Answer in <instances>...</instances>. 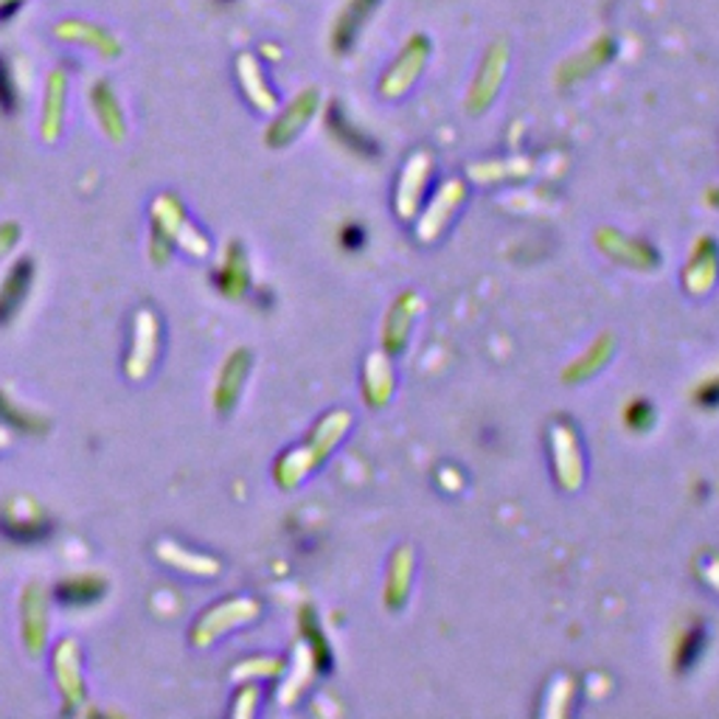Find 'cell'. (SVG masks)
<instances>
[{
  "mask_svg": "<svg viewBox=\"0 0 719 719\" xmlns=\"http://www.w3.org/2000/svg\"><path fill=\"white\" fill-rule=\"evenodd\" d=\"M551 467L565 492H576L585 484V452L568 422H554L549 431Z\"/></svg>",
  "mask_w": 719,
  "mask_h": 719,
  "instance_id": "cell-3",
  "label": "cell"
},
{
  "mask_svg": "<svg viewBox=\"0 0 719 719\" xmlns=\"http://www.w3.org/2000/svg\"><path fill=\"white\" fill-rule=\"evenodd\" d=\"M610 354H613V338H610V334H602L599 341L590 343V349L582 354V357L570 363L568 372H565V379H568V382H570V379H576V382H579V379L593 377V374L599 372L604 363H608Z\"/></svg>",
  "mask_w": 719,
  "mask_h": 719,
  "instance_id": "cell-31",
  "label": "cell"
},
{
  "mask_svg": "<svg viewBox=\"0 0 719 719\" xmlns=\"http://www.w3.org/2000/svg\"><path fill=\"white\" fill-rule=\"evenodd\" d=\"M20 509L23 511H17V504L9 506L7 515H3V531H7V537H12L14 543H37L39 537L48 534L46 515L28 500H20Z\"/></svg>",
  "mask_w": 719,
  "mask_h": 719,
  "instance_id": "cell-22",
  "label": "cell"
},
{
  "mask_svg": "<svg viewBox=\"0 0 719 719\" xmlns=\"http://www.w3.org/2000/svg\"><path fill=\"white\" fill-rule=\"evenodd\" d=\"M54 672H57V686L66 697L68 711H73L76 706L85 703V681L79 674V647L76 641L66 638L59 641L57 655H54Z\"/></svg>",
  "mask_w": 719,
  "mask_h": 719,
  "instance_id": "cell-14",
  "label": "cell"
},
{
  "mask_svg": "<svg viewBox=\"0 0 719 719\" xmlns=\"http://www.w3.org/2000/svg\"><path fill=\"white\" fill-rule=\"evenodd\" d=\"M711 200H714L711 205H719V189H714V191H711Z\"/></svg>",
  "mask_w": 719,
  "mask_h": 719,
  "instance_id": "cell-42",
  "label": "cell"
},
{
  "mask_svg": "<svg viewBox=\"0 0 719 719\" xmlns=\"http://www.w3.org/2000/svg\"><path fill=\"white\" fill-rule=\"evenodd\" d=\"M627 411L635 413V419H627V425L633 427V431H647L655 422V413L652 408H649V402H638V399H635V402H629Z\"/></svg>",
  "mask_w": 719,
  "mask_h": 719,
  "instance_id": "cell-36",
  "label": "cell"
},
{
  "mask_svg": "<svg viewBox=\"0 0 719 719\" xmlns=\"http://www.w3.org/2000/svg\"><path fill=\"white\" fill-rule=\"evenodd\" d=\"M427 59H431V39L425 37L422 32L411 34L405 39V46L402 51L397 54L391 66L386 68L382 79H379V96L393 102V98H402L413 85H416V79L422 76L425 71Z\"/></svg>",
  "mask_w": 719,
  "mask_h": 719,
  "instance_id": "cell-2",
  "label": "cell"
},
{
  "mask_svg": "<svg viewBox=\"0 0 719 719\" xmlns=\"http://www.w3.org/2000/svg\"><path fill=\"white\" fill-rule=\"evenodd\" d=\"M57 37L96 48V51L105 54V57L118 54L116 37H113L110 32H105L102 26H96V23H85V20H66V23H59Z\"/></svg>",
  "mask_w": 719,
  "mask_h": 719,
  "instance_id": "cell-26",
  "label": "cell"
},
{
  "mask_svg": "<svg viewBox=\"0 0 719 719\" xmlns=\"http://www.w3.org/2000/svg\"><path fill=\"white\" fill-rule=\"evenodd\" d=\"M248 282H250L248 259H245V254L239 245L231 243L228 254H225V259H223V268H220V273H216V284H220V290H223L225 295H231V298H239V295L248 290Z\"/></svg>",
  "mask_w": 719,
  "mask_h": 719,
  "instance_id": "cell-28",
  "label": "cell"
},
{
  "mask_svg": "<svg viewBox=\"0 0 719 719\" xmlns=\"http://www.w3.org/2000/svg\"><path fill=\"white\" fill-rule=\"evenodd\" d=\"M9 441H12V438H9V433L0 427V447H9Z\"/></svg>",
  "mask_w": 719,
  "mask_h": 719,
  "instance_id": "cell-41",
  "label": "cell"
},
{
  "mask_svg": "<svg viewBox=\"0 0 719 719\" xmlns=\"http://www.w3.org/2000/svg\"><path fill=\"white\" fill-rule=\"evenodd\" d=\"M236 76H239V85H243L245 96H248V102L256 110L268 113V116L275 113L279 98H275L273 87L268 85L262 66H259V59L254 54H239V59H236Z\"/></svg>",
  "mask_w": 719,
  "mask_h": 719,
  "instance_id": "cell-16",
  "label": "cell"
},
{
  "mask_svg": "<svg viewBox=\"0 0 719 719\" xmlns=\"http://www.w3.org/2000/svg\"><path fill=\"white\" fill-rule=\"evenodd\" d=\"M703 644H706V635H703V627H688L686 633L681 635V641L674 644V667L677 669H688L703 652Z\"/></svg>",
  "mask_w": 719,
  "mask_h": 719,
  "instance_id": "cell-32",
  "label": "cell"
},
{
  "mask_svg": "<svg viewBox=\"0 0 719 719\" xmlns=\"http://www.w3.org/2000/svg\"><path fill=\"white\" fill-rule=\"evenodd\" d=\"M17 3H20V0H0V14H7L9 9H14Z\"/></svg>",
  "mask_w": 719,
  "mask_h": 719,
  "instance_id": "cell-40",
  "label": "cell"
},
{
  "mask_svg": "<svg viewBox=\"0 0 719 719\" xmlns=\"http://www.w3.org/2000/svg\"><path fill=\"white\" fill-rule=\"evenodd\" d=\"M91 102H93V110H96V118H98V125H102V130H105L110 138H116V141H121V138H125V130H127L125 116H121V107H118L116 96H113V87L107 85L105 79L93 85Z\"/></svg>",
  "mask_w": 719,
  "mask_h": 719,
  "instance_id": "cell-27",
  "label": "cell"
},
{
  "mask_svg": "<svg viewBox=\"0 0 719 719\" xmlns=\"http://www.w3.org/2000/svg\"><path fill=\"white\" fill-rule=\"evenodd\" d=\"M282 672V661H270V658H262V661H250V663H243V667L236 669L234 677H239V681H245V677H268V674H275Z\"/></svg>",
  "mask_w": 719,
  "mask_h": 719,
  "instance_id": "cell-35",
  "label": "cell"
},
{
  "mask_svg": "<svg viewBox=\"0 0 719 719\" xmlns=\"http://www.w3.org/2000/svg\"><path fill=\"white\" fill-rule=\"evenodd\" d=\"M697 402L703 408H717L719 405V374L717 377L706 379L700 388H697Z\"/></svg>",
  "mask_w": 719,
  "mask_h": 719,
  "instance_id": "cell-37",
  "label": "cell"
},
{
  "mask_svg": "<svg viewBox=\"0 0 719 719\" xmlns=\"http://www.w3.org/2000/svg\"><path fill=\"white\" fill-rule=\"evenodd\" d=\"M17 236H20V231H17V225H14V223H3V225H0V256L7 254L9 248H14V243H17Z\"/></svg>",
  "mask_w": 719,
  "mask_h": 719,
  "instance_id": "cell-39",
  "label": "cell"
},
{
  "mask_svg": "<svg viewBox=\"0 0 719 719\" xmlns=\"http://www.w3.org/2000/svg\"><path fill=\"white\" fill-rule=\"evenodd\" d=\"M256 615H259V602L248 599V596H236V599H228V602L214 604L209 613L197 618L191 641H195V647H209L223 633H231V629L254 622Z\"/></svg>",
  "mask_w": 719,
  "mask_h": 719,
  "instance_id": "cell-5",
  "label": "cell"
},
{
  "mask_svg": "<svg viewBox=\"0 0 719 719\" xmlns=\"http://www.w3.org/2000/svg\"><path fill=\"white\" fill-rule=\"evenodd\" d=\"M534 157H495L484 164H472L470 177L475 184H506V180H526L534 175Z\"/></svg>",
  "mask_w": 719,
  "mask_h": 719,
  "instance_id": "cell-23",
  "label": "cell"
},
{
  "mask_svg": "<svg viewBox=\"0 0 719 719\" xmlns=\"http://www.w3.org/2000/svg\"><path fill=\"white\" fill-rule=\"evenodd\" d=\"M388 357H391L388 352H372L363 366V397L374 408H386L393 397V388H397L393 366Z\"/></svg>",
  "mask_w": 719,
  "mask_h": 719,
  "instance_id": "cell-17",
  "label": "cell"
},
{
  "mask_svg": "<svg viewBox=\"0 0 719 719\" xmlns=\"http://www.w3.org/2000/svg\"><path fill=\"white\" fill-rule=\"evenodd\" d=\"M697 570H700V576L706 579L708 585H711L714 590H719V556L708 554L706 559H700V563H697Z\"/></svg>",
  "mask_w": 719,
  "mask_h": 719,
  "instance_id": "cell-38",
  "label": "cell"
},
{
  "mask_svg": "<svg viewBox=\"0 0 719 719\" xmlns=\"http://www.w3.org/2000/svg\"><path fill=\"white\" fill-rule=\"evenodd\" d=\"M509 43L506 39H495L490 48H486L481 66H478L475 79L470 85V96H467V110L470 113H486L492 107V102L500 93L504 85L506 71H509Z\"/></svg>",
  "mask_w": 719,
  "mask_h": 719,
  "instance_id": "cell-4",
  "label": "cell"
},
{
  "mask_svg": "<svg viewBox=\"0 0 719 719\" xmlns=\"http://www.w3.org/2000/svg\"><path fill=\"white\" fill-rule=\"evenodd\" d=\"M411 582H413V551L408 549V545H402L399 551H393L391 568H388V579H386L388 610H399L405 604L408 593H411Z\"/></svg>",
  "mask_w": 719,
  "mask_h": 719,
  "instance_id": "cell-24",
  "label": "cell"
},
{
  "mask_svg": "<svg viewBox=\"0 0 719 719\" xmlns=\"http://www.w3.org/2000/svg\"><path fill=\"white\" fill-rule=\"evenodd\" d=\"M28 282H32V262L20 259V262L12 264L9 275L0 284V323L12 321L20 304L26 302Z\"/></svg>",
  "mask_w": 719,
  "mask_h": 719,
  "instance_id": "cell-25",
  "label": "cell"
},
{
  "mask_svg": "<svg viewBox=\"0 0 719 719\" xmlns=\"http://www.w3.org/2000/svg\"><path fill=\"white\" fill-rule=\"evenodd\" d=\"M152 216H155V228L164 231L172 243H180V248L189 250L191 256L209 254V239H205L195 225L186 223L184 205L175 195H161L152 203Z\"/></svg>",
  "mask_w": 719,
  "mask_h": 719,
  "instance_id": "cell-8",
  "label": "cell"
},
{
  "mask_svg": "<svg viewBox=\"0 0 719 719\" xmlns=\"http://www.w3.org/2000/svg\"><path fill=\"white\" fill-rule=\"evenodd\" d=\"M433 157L431 152H413L408 157V164L402 166V175L397 180V191H393V209H397L399 220H416L419 209H422V197H425L427 184H431Z\"/></svg>",
  "mask_w": 719,
  "mask_h": 719,
  "instance_id": "cell-6",
  "label": "cell"
},
{
  "mask_svg": "<svg viewBox=\"0 0 719 719\" xmlns=\"http://www.w3.org/2000/svg\"><path fill=\"white\" fill-rule=\"evenodd\" d=\"M329 130L334 132V138H341L343 144H346L352 152L368 150V138L360 135V132L352 127V121H349L341 110L329 113Z\"/></svg>",
  "mask_w": 719,
  "mask_h": 719,
  "instance_id": "cell-33",
  "label": "cell"
},
{
  "mask_svg": "<svg viewBox=\"0 0 719 719\" xmlns=\"http://www.w3.org/2000/svg\"><path fill=\"white\" fill-rule=\"evenodd\" d=\"M250 372V352L248 349H236L228 360H225L220 379H216L214 388V405L220 413H228L236 405V399L243 393L245 379Z\"/></svg>",
  "mask_w": 719,
  "mask_h": 719,
  "instance_id": "cell-18",
  "label": "cell"
},
{
  "mask_svg": "<svg viewBox=\"0 0 719 719\" xmlns=\"http://www.w3.org/2000/svg\"><path fill=\"white\" fill-rule=\"evenodd\" d=\"M48 635V602L46 593L37 585H28L23 593V641H26L28 652L37 655L46 644Z\"/></svg>",
  "mask_w": 719,
  "mask_h": 719,
  "instance_id": "cell-21",
  "label": "cell"
},
{
  "mask_svg": "<svg viewBox=\"0 0 719 719\" xmlns=\"http://www.w3.org/2000/svg\"><path fill=\"white\" fill-rule=\"evenodd\" d=\"M596 243L610 259L622 264H633V268H652L658 262V254L649 248L647 243H638V239H629V236L618 234L613 228H602L596 234Z\"/></svg>",
  "mask_w": 719,
  "mask_h": 719,
  "instance_id": "cell-20",
  "label": "cell"
},
{
  "mask_svg": "<svg viewBox=\"0 0 719 719\" xmlns=\"http://www.w3.org/2000/svg\"><path fill=\"white\" fill-rule=\"evenodd\" d=\"M0 416L7 419L9 425L20 427V431H28V433H39L43 427H46L43 419L34 416V413H28V411H20L14 402H9L7 393H0Z\"/></svg>",
  "mask_w": 719,
  "mask_h": 719,
  "instance_id": "cell-34",
  "label": "cell"
},
{
  "mask_svg": "<svg viewBox=\"0 0 719 719\" xmlns=\"http://www.w3.org/2000/svg\"><path fill=\"white\" fill-rule=\"evenodd\" d=\"M349 427H352V413L349 411H329L327 416L318 419L313 431H309L307 441H302L275 461V484L282 490H295L315 467H321L327 461L334 447L341 445Z\"/></svg>",
  "mask_w": 719,
  "mask_h": 719,
  "instance_id": "cell-1",
  "label": "cell"
},
{
  "mask_svg": "<svg viewBox=\"0 0 719 719\" xmlns=\"http://www.w3.org/2000/svg\"><path fill=\"white\" fill-rule=\"evenodd\" d=\"M157 349H161V323L150 309H141V313H135V321H132V346L125 366L127 377L144 379L155 366Z\"/></svg>",
  "mask_w": 719,
  "mask_h": 719,
  "instance_id": "cell-9",
  "label": "cell"
},
{
  "mask_svg": "<svg viewBox=\"0 0 719 719\" xmlns=\"http://www.w3.org/2000/svg\"><path fill=\"white\" fill-rule=\"evenodd\" d=\"M68 107V76L62 71H51L46 79V96H43V121H39V132L43 141H57L62 132V121H66Z\"/></svg>",
  "mask_w": 719,
  "mask_h": 719,
  "instance_id": "cell-15",
  "label": "cell"
},
{
  "mask_svg": "<svg viewBox=\"0 0 719 719\" xmlns=\"http://www.w3.org/2000/svg\"><path fill=\"white\" fill-rule=\"evenodd\" d=\"M157 556L164 559L166 565H172V568H184L189 570V574H203V576H211L220 570V563H216L214 556H203V554H189V551L177 549L175 543H164L157 545Z\"/></svg>",
  "mask_w": 719,
  "mask_h": 719,
  "instance_id": "cell-30",
  "label": "cell"
},
{
  "mask_svg": "<svg viewBox=\"0 0 719 719\" xmlns=\"http://www.w3.org/2000/svg\"><path fill=\"white\" fill-rule=\"evenodd\" d=\"M377 7L379 0H346V3H343L341 12L334 14L332 32H329V43H332L334 54L352 51L360 32L366 26V20L372 17Z\"/></svg>",
  "mask_w": 719,
  "mask_h": 719,
  "instance_id": "cell-13",
  "label": "cell"
},
{
  "mask_svg": "<svg viewBox=\"0 0 719 719\" xmlns=\"http://www.w3.org/2000/svg\"><path fill=\"white\" fill-rule=\"evenodd\" d=\"M719 279V245L714 236H700L694 243L688 262L683 264V287L688 295L700 298L711 293Z\"/></svg>",
  "mask_w": 719,
  "mask_h": 719,
  "instance_id": "cell-11",
  "label": "cell"
},
{
  "mask_svg": "<svg viewBox=\"0 0 719 719\" xmlns=\"http://www.w3.org/2000/svg\"><path fill=\"white\" fill-rule=\"evenodd\" d=\"M318 102H321V98H318V91H315V87H307V91L298 93V96H295L279 116H275L273 125L268 127V138H264V141H268L270 146H275V150H279V146H287L290 141H295V138L302 135L304 127L313 121L315 113H318Z\"/></svg>",
  "mask_w": 719,
  "mask_h": 719,
  "instance_id": "cell-10",
  "label": "cell"
},
{
  "mask_svg": "<svg viewBox=\"0 0 719 719\" xmlns=\"http://www.w3.org/2000/svg\"><path fill=\"white\" fill-rule=\"evenodd\" d=\"M467 197V186L464 180H458V177H450L445 184L438 186V191L433 195L431 205L425 209V214L419 216L416 223V239L422 245H433L438 236L445 234L447 225H450L452 214L458 211V205L464 203Z\"/></svg>",
  "mask_w": 719,
  "mask_h": 719,
  "instance_id": "cell-7",
  "label": "cell"
},
{
  "mask_svg": "<svg viewBox=\"0 0 719 719\" xmlns=\"http://www.w3.org/2000/svg\"><path fill=\"white\" fill-rule=\"evenodd\" d=\"M610 57H613V39H610L608 34H602V37L590 39L582 51L574 54L568 62L559 66V71H556V82L563 87L570 85V82H579V79H585L588 73H593L596 68H602Z\"/></svg>",
  "mask_w": 719,
  "mask_h": 719,
  "instance_id": "cell-19",
  "label": "cell"
},
{
  "mask_svg": "<svg viewBox=\"0 0 719 719\" xmlns=\"http://www.w3.org/2000/svg\"><path fill=\"white\" fill-rule=\"evenodd\" d=\"M422 309H425V304H422L416 293L397 295V302L391 304L386 323H382V346H386L388 354H399L408 346L411 329Z\"/></svg>",
  "mask_w": 719,
  "mask_h": 719,
  "instance_id": "cell-12",
  "label": "cell"
},
{
  "mask_svg": "<svg viewBox=\"0 0 719 719\" xmlns=\"http://www.w3.org/2000/svg\"><path fill=\"white\" fill-rule=\"evenodd\" d=\"M105 588L107 582L102 576L82 574V576H71V579H62V582L57 585V596L68 604H87V602H96L98 596L105 593Z\"/></svg>",
  "mask_w": 719,
  "mask_h": 719,
  "instance_id": "cell-29",
  "label": "cell"
}]
</instances>
